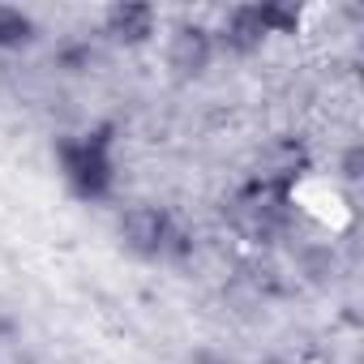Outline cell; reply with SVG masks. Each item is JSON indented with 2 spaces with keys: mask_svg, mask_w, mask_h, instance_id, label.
Segmentation results:
<instances>
[{
  "mask_svg": "<svg viewBox=\"0 0 364 364\" xmlns=\"http://www.w3.org/2000/svg\"><path fill=\"white\" fill-rule=\"evenodd\" d=\"M257 14H262L266 35H296L304 22L300 5H283V0H266V5H257Z\"/></svg>",
  "mask_w": 364,
  "mask_h": 364,
  "instance_id": "7",
  "label": "cell"
},
{
  "mask_svg": "<svg viewBox=\"0 0 364 364\" xmlns=\"http://www.w3.org/2000/svg\"><path fill=\"white\" fill-rule=\"evenodd\" d=\"M360 176H364V146L351 141L343 150V180H360Z\"/></svg>",
  "mask_w": 364,
  "mask_h": 364,
  "instance_id": "8",
  "label": "cell"
},
{
  "mask_svg": "<svg viewBox=\"0 0 364 364\" xmlns=\"http://www.w3.org/2000/svg\"><path fill=\"white\" fill-rule=\"evenodd\" d=\"M266 364H287V360H266Z\"/></svg>",
  "mask_w": 364,
  "mask_h": 364,
  "instance_id": "10",
  "label": "cell"
},
{
  "mask_svg": "<svg viewBox=\"0 0 364 364\" xmlns=\"http://www.w3.org/2000/svg\"><path fill=\"white\" fill-rule=\"evenodd\" d=\"M56 163H60L65 185L82 202L112 198V189H116V141H112V124L60 137L56 141Z\"/></svg>",
  "mask_w": 364,
  "mask_h": 364,
  "instance_id": "1",
  "label": "cell"
},
{
  "mask_svg": "<svg viewBox=\"0 0 364 364\" xmlns=\"http://www.w3.org/2000/svg\"><path fill=\"white\" fill-rule=\"evenodd\" d=\"M266 26H262V14H257V5H236V9H228V18H223V26H219V35H215V48H223V52H232V56H253V52H262L266 48Z\"/></svg>",
  "mask_w": 364,
  "mask_h": 364,
  "instance_id": "4",
  "label": "cell"
},
{
  "mask_svg": "<svg viewBox=\"0 0 364 364\" xmlns=\"http://www.w3.org/2000/svg\"><path fill=\"white\" fill-rule=\"evenodd\" d=\"M215 31H206L202 22H180L167 39V69L180 77V82H193L210 69L215 60Z\"/></svg>",
  "mask_w": 364,
  "mask_h": 364,
  "instance_id": "3",
  "label": "cell"
},
{
  "mask_svg": "<svg viewBox=\"0 0 364 364\" xmlns=\"http://www.w3.org/2000/svg\"><path fill=\"white\" fill-rule=\"evenodd\" d=\"M35 35H39V26L31 14H22L14 5H0V52H18V48L35 43Z\"/></svg>",
  "mask_w": 364,
  "mask_h": 364,
  "instance_id": "6",
  "label": "cell"
},
{
  "mask_svg": "<svg viewBox=\"0 0 364 364\" xmlns=\"http://www.w3.org/2000/svg\"><path fill=\"white\" fill-rule=\"evenodd\" d=\"M90 56H95V52H90L86 43H69V48L60 52V65H69V69H86V65H90Z\"/></svg>",
  "mask_w": 364,
  "mask_h": 364,
  "instance_id": "9",
  "label": "cell"
},
{
  "mask_svg": "<svg viewBox=\"0 0 364 364\" xmlns=\"http://www.w3.org/2000/svg\"><path fill=\"white\" fill-rule=\"evenodd\" d=\"M154 26H159V14L150 5H112L103 14V35L120 48H141L154 39Z\"/></svg>",
  "mask_w": 364,
  "mask_h": 364,
  "instance_id": "5",
  "label": "cell"
},
{
  "mask_svg": "<svg viewBox=\"0 0 364 364\" xmlns=\"http://www.w3.org/2000/svg\"><path fill=\"white\" fill-rule=\"evenodd\" d=\"M116 236L141 262H185L193 253V236L180 228L163 206H150V202L129 206L120 215V223H116Z\"/></svg>",
  "mask_w": 364,
  "mask_h": 364,
  "instance_id": "2",
  "label": "cell"
}]
</instances>
